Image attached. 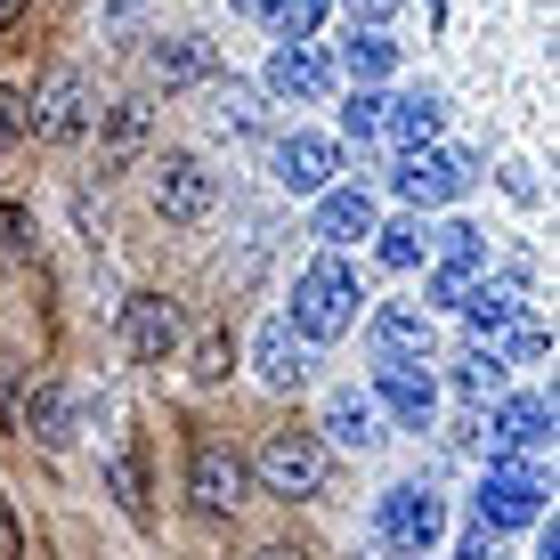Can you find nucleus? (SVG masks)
I'll return each instance as SVG.
<instances>
[{
  "label": "nucleus",
  "instance_id": "17",
  "mask_svg": "<svg viewBox=\"0 0 560 560\" xmlns=\"http://www.w3.org/2000/svg\"><path fill=\"white\" fill-rule=\"evenodd\" d=\"M439 122H447V98H439V90H398L390 114H382V139L398 154H415V147H439Z\"/></svg>",
  "mask_w": 560,
  "mask_h": 560
},
{
  "label": "nucleus",
  "instance_id": "11",
  "mask_svg": "<svg viewBox=\"0 0 560 560\" xmlns=\"http://www.w3.org/2000/svg\"><path fill=\"white\" fill-rule=\"evenodd\" d=\"M114 334H122V350L139 358V365H163V358L187 341V325H179V301H163V293H130V301H122V317H114Z\"/></svg>",
  "mask_w": 560,
  "mask_h": 560
},
{
  "label": "nucleus",
  "instance_id": "28",
  "mask_svg": "<svg viewBox=\"0 0 560 560\" xmlns=\"http://www.w3.org/2000/svg\"><path fill=\"white\" fill-rule=\"evenodd\" d=\"M106 488H114V504H122L130 520L147 512V463H139V447H122V455L106 463Z\"/></svg>",
  "mask_w": 560,
  "mask_h": 560
},
{
  "label": "nucleus",
  "instance_id": "37",
  "mask_svg": "<svg viewBox=\"0 0 560 560\" xmlns=\"http://www.w3.org/2000/svg\"><path fill=\"white\" fill-rule=\"evenodd\" d=\"M16 16H25V0H0V25H16Z\"/></svg>",
  "mask_w": 560,
  "mask_h": 560
},
{
  "label": "nucleus",
  "instance_id": "25",
  "mask_svg": "<svg viewBox=\"0 0 560 560\" xmlns=\"http://www.w3.org/2000/svg\"><path fill=\"white\" fill-rule=\"evenodd\" d=\"M504 382H512V358L504 350H471L455 365V390L463 398H504Z\"/></svg>",
  "mask_w": 560,
  "mask_h": 560
},
{
  "label": "nucleus",
  "instance_id": "33",
  "mask_svg": "<svg viewBox=\"0 0 560 560\" xmlns=\"http://www.w3.org/2000/svg\"><path fill=\"white\" fill-rule=\"evenodd\" d=\"M228 365H236V350H228L220 334H211V341H196V382H220Z\"/></svg>",
  "mask_w": 560,
  "mask_h": 560
},
{
  "label": "nucleus",
  "instance_id": "24",
  "mask_svg": "<svg viewBox=\"0 0 560 560\" xmlns=\"http://www.w3.org/2000/svg\"><path fill=\"white\" fill-rule=\"evenodd\" d=\"M25 422H33V439H42V447H66L73 439V390H33V407H25Z\"/></svg>",
  "mask_w": 560,
  "mask_h": 560
},
{
  "label": "nucleus",
  "instance_id": "29",
  "mask_svg": "<svg viewBox=\"0 0 560 560\" xmlns=\"http://www.w3.org/2000/svg\"><path fill=\"white\" fill-rule=\"evenodd\" d=\"M139 139H147V106H139V98H122V106L106 114V163H122V154L139 147Z\"/></svg>",
  "mask_w": 560,
  "mask_h": 560
},
{
  "label": "nucleus",
  "instance_id": "8",
  "mask_svg": "<svg viewBox=\"0 0 560 560\" xmlns=\"http://www.w3.org/2000/svg\"><path fill=\"white\" fill-rule=\"evenodd\" d=\"M325 90H334V57H325L317 42H277V57H268V73H260V98L317 106Z\"/></svg>",
  "mask_w": 560,
  "mask_h": 560
},
{
  "label": "nucleus",
  "instance_id": "13",
  "mask_svg": "<svg viewBox=\"0 0 560 560\" xmlns=\"http://www.w3.org/2000/svg\"><path fill=\"white\" fill-rule=\"evenodd\" d=\"M488 447H495V463L545 455V447H552V398H536V390L504 398V407H495V422H488Z\"/></svg>",
  "mask_w": 560,
  "mask_h": 560
},
{
  "label": "nucleus",
  "instance_id": "22",
  "mask_svg": "<svg viewBox=\"0 0 560 560\" xmlns=\"http://www.w3.org/2000/svg\"><path fill=\"white\" fill-rule=\"evenodd\" d=\"M390 66H398V49L382 42V33H350L341 42V73H350L358 90H374V82H390Z\"/></svg>",
  "mask_w": 560,
  "mask_h": 560
},
{
  "label": "nucleus",
  "instance_id": "1",
  "mask_svg": "<svg viewBox=\"0 0 560 560\" xmlns=\"http://www.w3.org/2000/svg\"><path fill=\"white\" fill-rule=\"evenodd\" d=\"M284 325L308 341V350H325V341H341L358 325V268L341 253H317L293 277V308H284Z\"/></svg>",
  "mask_w": 560,
  "mask_h": 560
},
{
  "label": "nucleus",
  "instance_id": "16",
  "mask_svg": "<svg viewBox=\"0 0 560 560\" xmlns=\"http://www.w3.org/2000/svg\"><path fill=\"white\" fill-rule=\"evenodd\" d=\"M253 374L268 382V390H301V382H308V341L284 317H268L253 334Z\"/></svg>",
  "mask_w": 560,
  "mask_h": 560
},
{
  "label": "nucleus",
  "instance_id": "27",
  "mask_svg": "<svg viewBox=\"0 0 560 560\" xmlns=\"http://www.w3.org/2000/svg\"><path fill=\"white\" fill-rule=\"evenodd\" d=\"M422 244H431V228H422V220H390V228H374V260H382V268H415V260H422Z\"/></svg>",
  "mask_w": 560,
  "mask_h": 560
},
{
  "label": "nucleus",
  "instance_id": "30",
  "mask_svg": "<svg viewBox=\"0 0 560 560\" xmlns=\"http://www.w3.org/2000/svg\"><path fill=\"white\" fill-rule=\"evenodd\" d=\"M382 114H390V98H382V90H358V98L341 106V130H350L358 147H374L382 139Z\"/></svg>",
  "mask_w": 560,
  "mask_h": 560
},
{
  "label": "nucleus",
  "instance_id": "23",
  "mask_svg": "<svg viewBox=\"0 0 560 560\" xmlns=\"http://www.w3.org/2000/svg\"><path fill=\"white\" fill-rule=\"evenodd\" d=\"M325 9H334V0H260V25L277 33V42H317Z\"/></svg>",
  "mask_w": 560,
  "mask_h": 560
},
{
  "label": "nucleus",
  "instance_id": "35",
  "mask_svg": "<svg viewBox=\"0 0 560 560\" xmlns=\"http://www.w3.org/2000/svg\"><path fill=\"white\" fill-rule=\"evenodd\" d=\"M455 560H495V528H479V520H471V528H463V545H455Z\"/></svg>",
  "mask_w": 560,
  "mask_h": 560
},
{
  "label": "nucleus",
  "instance_id": "5",
  "mask_svg": "<svg viewBox=\"0 0 560 560\" xmlns=\"http://www.w3.org/2000/svg\"><path fill=\"white\" fill-rule=\"evenodd\" d=\"M471 179H479V154H463V147H415V154H398V171H390V187H398L415 211L455 203Z\"/></svg>",
  "mask_w": 560,
  "mask_h": 560
},
{
  "label": "nucleus",
  "instance_id": "20",
  "mask_svg": "<svg viewBox=\"0 0 560 560\" xmlns=\"http://www.w3.org/2000/svg\"><path fill=\"white\" fill-rule=\"evenodd\" d=\"M528 317V301H520V284H479L471 301H463V325H471L479 350H495V341L512 334V325Z\"/></svg>",
  "mask_w": 560,
  "mask_h": 560
},
{
  "label": "nucleus",
  "instance_id": "32",
  "mask_svg": "<svg viewBox=\"0 0 560 560\" xmlns=\"http://www.w3.org/2000/svg\"><path fill=\"white\" fill-rule=\"evenodd\" d=\"M16 139H25V90L0 82V147H16Z\"/></svg>",
  "mask_w": 560,
  "mask_h": 560
},
{
  "label": "nucleus",
  "instance_id": "21",
  "mask_svg": "<svg viewBox=\"0 0 560 560\" xmlns=\"http://www.w3.org/2000/svg\"><path fill=\"white\" fill-rule=\"evenodd\" d=\"M260 122H268V98H260V90L228 82L220 98H211V130H220V139H253Z\"/></svg>",
  "mask_w": 560,
  "mask_h": 560
},
{
  "label": "nucleus",
  "instance_id": "14",
  "mask_svg": "<svg viewBox=\"0 0 560 560\" xmlns=\"http://www.w3.org/2000/svg\"><path fill=\"white\" fill-rule=\"evenodd\" d=\"M317 439H325V447H350V455H374V447H382V407H374V390H358V382L325 390Z\"/></svg>",
  "mask_w": 560,
  "mask_h": 560
},
{
  "label": "nucleus",
  "instance_id": "40",
  "mask_svg": "<svg viewBox=\"0 0 560 560\" xmlns=\"http://www.w3.org/2000/svg\"><path fill=\"white\" fill-rule=\"evenodd\" d=\"M228 9H244V16H260V0H228Z\"/></svg>",
  "mask_w": 560,
  "mask_h": 560
},
{
  "label": "nucleus",
  "instance_id": "36",
  "mask_svg": "<svg viewBox=\"0 0 560 560\" xmlns=\"http://www.w3.org/2000/svg\"><path fill=\"white\" fill-rule=\"evenodd\" d=\"M504 187H512L520 203H536V179H528V163H504Z\"/></svg>",
  "mask_w": 560,
  "mask_h": 560
},
{
  "label": "nucleus",
  "instance_id": "38",
  "mask_svg": "<svg viewBox=\"0 0 560 560\" xmlns=\"http://www.w3.org/2000/svg\"><path fill=\"white\" fill-rule=\"evenodd\" d=\"M253 560H301V552H284V545H268V552H253Z\"/></svg>",
  "mask_w": 560,
  "mask_h": 560
},
{
  "label": "nucleus",
  "instance_id": "34",
  "mask_svg": "<svg viewBox=\"0 0 560 560\" xmlns=\"http://www.w3.org/2000/svg\"><path fill=\"white\" fill-rule=\"evenodd\" d=\"M0 260H25V211H16V203H0Z\"/></svg>",
  "mask_w": 560,
  "mask_h": 560
},
{
  "label": "nucleus",
  "instance_id": "12",
  "mask_svg": "<svg viewBox=\"0 0 560 560\" xmlns=\"http://www.w3.org/2000/svg\"><path fill=\"white\" fill-rule=\"evenodd\" d=\"M268 171H277L284 196H325V187H334V171H341V147L317 139V130H293V139L268 147Z\"/></svg>",
  "mask_w": 560,
  "mask_h": 560
},
{
  "label": "nucleus",
  "instance_id": "18",
  "mask_svg": "<svg viewBox=\"0 0 560 560\" xmlns=\"http://www.w3.org/2000/svg\"><path fill=\"white\" fill-rule=\"evenodd\" d=\"M374 358H422V365H431V308L382 301L374 308Z\"/></svg>",
  "mask_w": 560,
  "mask_h": 560
},
{
  "label": "nucleus",
  "instance_id": "9",
  "mask_svg": "<svg viewBox=\"0 0 560 560\" xmlns=\"http://www.w3.org/2000/svg\"><path fill=\"white\" fill-rule=\"evenodd\" d=\"M244 488H253V471H244V455H236V447L203 439V447L187 455V504H196L203 520L236 512V504H244Z\"/></svg>",
  "mask_w": 560,
  "mask_h": 560
},
{
  "label": "nucleus",
  "instance_id": "4",
  "mask_svg": "<svg viewBox=\"0 0 560 560\" xmlns=\"http://www.w3.org/2000/svg\"><path fill=\"white\" fill-rule=\"evenodd\" d=\"M479 528H536L545 520V471L536 463H488V479L471 488Z\"/></svg>",
  "mask_w": 560,
  "mask_h": 560
},
{
  "label": "nucleus",
  "instance_id": "39",
  "mask_svg": "<svg viewBox=\"0 0 560 560\" xmlns=\"http://www.w3.org/2000/svg\"><path fill=\"white\" fill-rule=\"evenodd\" d=\"M130 9H139V0H106V16H130Z\"/></svg>",
  "mask_w": 560,
  "mask_h": 560
},
{
  "label": "nucleus",
  "instance_id": "41",
  "mask_svg": "<svg viewBox=\"0 0 560 560\" xmlns=\"http://www.w3.org/2000/svg\"><path fill=\"white\" fill-rule=\"evenodd\" d=\"M358 9H390V0H358Z\"/></svg>",
  "mask_w": 560,
  "mask_h": 560
},
{
  "label": "nucleus",
  "instance_id": "31",
  "mask_svg": "<svg viewBox=\"0 0 560 560\" xmlns=\"http://www.w3.org/2000/svg\"><path fill=\"white\" fill-rule=\"evenodd\" d=\"M431 244H439V260H488V236H479L471 220H447V228H431Z\"/></svg>",
  "mask_w": 560,
  "mask_h": 560
},
{
  "label": "nucleus",
  "instance_id": "10",
  "mask_svg": "<svg viewBox=\"0 0 560 560\" xmlns=\"http://www.w3.org/2000/svg\"><path fill=\"white\" fill-rule=\"evenodd\" d=\"M374 407L398 415L407 431H431V415H439V374H431L422 358H382V365H374Z\"/></svg>",
  "mask_w": 560,
  "mask_h": 560
},
{
  "label": "nucleus",
  "instance_id": "15",
  "mask_svg": "<svg viewBox=\"0 0 560 560\" xmlns=\"http://www.w3.org/2000/svg\"><path fill=\"white\" fill-rule=\"evenodd\" d=\"M374 228H382V211H374V196H365V187H325V196H317V244H325V253L365 244Z\"/></svg>",
  "mask_w": 560,
  "mask_h": 560
},
{
  "label": "nucleus",
  "instance_id": "2",
  "mask_svg": "<svg viewBox=\"0 0 560 560\" xmlns=\"http://www.w3.org/2000/svg\"><path fill=\"white\" fill-rule=\"evenodd\" d=\"M244 471H253L268 495H284V504L325 495V439H317V431H268L260 455L244 463Z\"/></svg>",
  "mask_w": 560,
  "mask_h": 560
},
{
  "label": "nucleus",
  "instance_id": "6",
  "mask_svg": "<svg viewBox=\"0 0 560 560\" xmlns=\"http://www.w3.org/2000/svg\"><path fill=\"white\" fill-rule=\"evenodd\" d=\"M25 122L42 130V139H82L90 122H98V98H90V73L82 66H57L49 82H42V98H25Z\"/></svg>",
  "mask_w": 560,
  "mask_h": 560
},
{
  "label": "nucleus",
  "instance_id": "19",
  "mask_svg": "<svg viewBox=\"0 0 560 560\" xmlns=\"http://www.w3.org/2000/svg\"><path fill=\"white\" fill-rule=\"evenodd\" d=\"M211 66H220V57H211V42H203V33H171V42H154V49H147V73H154L163 90L211 82Z\"/></svg>",
  "mask_w": 560,
  "mask_h": 560
},
{
  "label": "nucleus",
  "instance_id": "26",
  "mask_svg": "<svg viewBox=\"0 0 560 560\" xmlns=\"http://www.w3.org/2000/svg\"><path fill=\"white\" fill-rule=\"evenodd\" d=\"M479 284H488V260H439V268H431V301H439V308H463Z\"/></svg>",
  "mask_w": 560,
  "mask_h": 560
},
{
  "label": "nucleus",
  "instance_id": "7",
  "mask_svg": "<svg viewBox=\"0 0 560 560\" xmlns=\"http://www.w3.org/2000/svg\"><path fill=\"white\" fill-rule=\"evenodd\" d=\"M211 203H220V171H203V154H163L154 163V211L171 228H196Z\"/></svg>",
  "mask_w": 560,
  "mask_h": 560
},
{
  "label": "nucleus",
  "instance_id": "3",
  "mask_svg": "<svg viewBox=\"0 0 560 560\" xmlns=\"http://www.w3.org/2000/svg\"><path fill=\"white\" fill-rule=\"evenodd\" d=\"M374 536L390 552H407V560H422L447 536V504H439L431 488H415V479H398V488H382L374 495Z\"/></svg>",
  "mask_w": 560,
  "mask_h": 560
}]
</instances>
